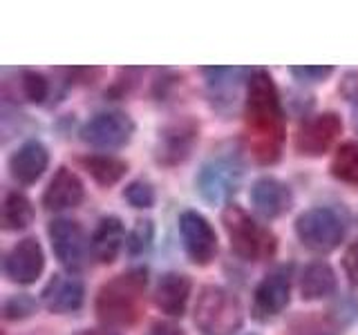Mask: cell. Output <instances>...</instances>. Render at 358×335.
<instances>
[{
    "label": "cell",
    "instance_id": "cell-13",
    "mask_svg": "<svg viewBox=\"0 0 358 335\" xmlns=\"http://www.w3.org/2000/svg\"><path fill=\"white\" fill-rule=\"evenodd\" d=\"M45 271V253L36 237H25L11 246L5 257V275L9 282L29 286Z\"/></svg>",
    "mask_w": 358,
    "mask_h": 335
},
{
    "label": "cell",
    "instance_id": "cell-28",
    "mask_svg": "<svg viewBox=\"0 0 358 335\" xmlns=\"http://www.w3.org/2000/svg\"><path fill=\"white\" fill-rule=\"evenodd\" d=\"M38 308V302L34 299L27 293H20V295H11L5 304H3V315L9 322H18V320H27L31 318L34 313Z\"/></svg>",
    "mask_w": 358,
    "mask_h": 335
},
{
    "label": "cell",
    "instance_id": "cell-29",
    "mask_svg": "<svg viewBox=\"0 0 358 335\" xmlns=\"http://www.w3.org/2000/svg\"><path fill=\"white\" fill-rule=\"evenodd\" d=\"M291 76L300 83H322L334 74L331 65H296L289 67Z\"/></svg>",
    "mask_w": 358,
    "mask_h": 335
},
{
    "label": "cell",
    "instance_id": "cell-21",
    "mask_svg": "<svg viewBox=\"0 0 358 335\" xmlns=\"http://www.w3.org/2000/svg\"><path fill=\"white\" fill-rule=\"evenodd\" d=\"M201 72L206 74L210 96L220 107V103H227V105L235 103L238 85H240V81H246L242 76L249 74L251 70H244V67H204Z\"/></svg>",
    "mask_w": 358,
    "mask_h": 335
},
{
    "label": "cell",
    "instance_id": "cell-30",
    "mask_svg": "<svg viewBox=\"0 0 358 335\" xmlns=\"http://www.w3.org/2000/svg\"><path fill=\"white\" fill-rule=\"evenodd\" d=\"M343 271L347 275V279L358 286V241L350 244V248L345 251L343 255Z\"/></svg>",
    "mask_w": 358,
    "mask_h": 335
},
{
    "label": "cell",
    "instance_id": "cell-27",
    "mask_svg": "<svg viewBox=\"0 0 358 335\" xmlns=\"http://www.w3.org/2000/svg\"><path fill=\"white\" fill-rule=\"evenodd\" d=\"M155 239V223L150 219H139L134 221L132 230L128 232V241H126V248L130 255H143L150 251Z\"/></svg>",
    "mask_w": 358,
    "mask_h": 335
},
{
    "label": "cell",
    "instance_id": "cell-31",
    "mask_svg": "<svg viewBox=\"0 0 358 335\" xmlns=\"http://www.w3.org/2000/svg\"><path fill=\"white\" fill-rule=\"evenodd\" d=\"M145 335H184V331L171 322H155Z\"/></svg>",
    "mask_w": 358,
    "mask_h": 335
},
{
    "label": "cell",
    "instance_id": "cell-24",
    "mask_svg": "<svg viewBox=\"0 0 358 335\" xmlns=\"http://www.w3.org/2000/svg\"><path fill=\"white\" fill-rule=\"evenodd\" d=\"M329 172L336 181L358 188V143L345 141L334 152V159L329 163Z\"/></svg>",
    "mask_w": 358,
    "mask_h": 335
},
{
    "label": "cell",
    "instance_id": "cell-33",
    "mask_svg": "<svg viewBox=\"0 0 358 335\" xmlns=\"http://www.w3.org/2000/svg\"><path fill=\"white\" fill-rule=\"evenodd\" d=\"M354 126H356V130H358V112H356V121H354Z\"/></svg>",
    "mask_w": 358,
    "mask_h": 335
},
{
    "label": "cell",
    "instance_id": "cell-2",
    "mask_svg": "<svg viewBox=\"0 0 358 335\" xmlns=\"http://www.w3.org/2000/svg\"><path fill=\"white\" fill-rule=\"evenodd\" d=\"M148 271L141 266L130 268L99 288L94 299V313L108 329H123L137 324L145 304Z\"/></svg>",
    "mask_w": 358,
    "mask_h": 335
},
{
    "label": "cell",
    "instance_id": "cell-6",
    "mask_svg": "<svg viewBox=\"0 0 358 335\" xmlns=\"http://www.w3.org/2000/svg\"><path fill=\"white\" fill-rule=\"evenodd\" d=\"M242 181V165L231 159V156H217L199 168L195 177V188L201 199L213 206L227 204L229 199L238 193Z\"/></svg>",
    "mask_w": 358,
    "mask_h": 335
},
{
    "label": "cell",
    "instance_id": "cell-17",
    "mask_svg": "<svg viewBox=\"0 0 358 335\" xmlns=\"http://www.w3.org/2000/svg\"><path fill=\"white\" fill-rule=\"evenodd\" d=\"M83 197H85V188L78 174L72 172L70 168L61 165L50 179L48 188H45L43 206L52 212H61V210L76 208L83 201Z\"/></svg>",
    "mask_w": 358,
    "mask_h": 335
},
{
    "label": "cell",
    "instance_id": "cell-16",
    "mask_svg": "<svg viewBox=\"0 0 358 335\" xmlns=\"http://www.w3.org/2000/svg\"><path fill=\"white\" fill-rule=\"evenodd\" d=\"M50 165V150L38 139H29L9 156V172L22 186L36 184Z\"/></svg>",
    "mask_w": 358,
    "mask_h": 335
},
{
    "label": "cell",
    "instance_id": "cell-14",
    "mask_svg": "<svg viewBox=\"0 0 358 335\" xmlns=\"http://www.w3.org/2000/svg\"><path fill=\"white\" fill-rule=\"evenodd\" d=\"M41 302L54 315H70L81 311L85 302V286L74 273H56L41 290Z\"/></svg>",
    "mask_w": 358,
    "mask_h": 335
},
{
    "label": "cell",
    "instance_id": "cell-8",
    "mask_svg": "<svg viewBox=\"0 0 358 335\" xmlns=\"http://www.w3.org/2000/svg\"><path fill=\"white\" fill-rule=\"evenodd\" d=\"M134 134V121L121 110L99 112L81 128V139L96 150H119Z\"/></svg>",
    "mask_w": 358,
    "mask_h": 335
},
{
    "label": "cell",
    "instance_id": "cell-12",
    "mask_svg": "<svg viewBox=\"0 0 358 335\" xmlns=\"http://www.w3.org/2000/svg\"><path fill=\"white\" fill-rule=\"evenodd\" d=\"M291 302V264L278 266L262 277L255 286L251 315L257 322H268L278 318Z\"/></svg>",
    "mask_w": 358,
    "mask_h": 335
},
{
    "label": "cell",
    "instance_id": "cell-32",
    "mask_svg": "<svg viewBox=\"0 0 358 335\" xmlns=\"http://www.w3.org/2000/svg\"><path fill=\"white\" fill-rule=\"evenodd\" d=\"M76 335H119L115 329H108V327H101V329H81Z\"/></svg>",
    "mask_w": 358,
    "mask_h": 335
},
{
    "label": "cell",
    "instance_id": "cell-25",
    "mask_svg": "<svg viewBox=\"0 0 358 335\" xmlns=\"http://www.w3.org/2000/svg\"><path fill=\"white\" fill-rule=\"evenodd\" d=\"M123 199H126L132 208L148 210L157 201L155 186L150 181H145V179H134V181H130L126 188H123Z\"/></svg>",
    "mask_w": 358,
    "mask_h": 335
},
{
    "label": "cell",
    "instance_id": "cell-11",
    "mask_svg": "<svg viewBox=\"0 0 358 335\" xmlns=\"http://www.w3.org/2000/svg\"><path fill=\"white\" fill-rule=\"evenodd\" d=\"M179 237L190 262L197 266H208L217 255V232L210 221L197 210H184L179 215Z\"/></svg>",
    "mask_w": 358,
    "mask_h": 335
},
{
    "label": "cell",
    "instance_id": "cell-10",
    "mask_svg": "<svg viewBox=\"0 0 358 335\" xmlns=\"http://www.w3.org/2000/svg\"><path fill=\"white\" fill-rule=\"evenodd\" d=\"M343 134V119L336 112H320L300 123L296 132V152L302 156H322Z\"/></svg>",
    "mask_w": 358,
    "mask_h": 335
},
{
    "label": "cell",
    "instance_id": "cell-23",
    "mask_svg": "<svg viewBox=\"0 0 358 335\" xmlns=\"http://www.w3.org/2000/svg\"><path fill=\"white\" fill-rule=\"evenodd\" d=\"M34 215H36V212H34V204L27 195L14 190V193H9L5 197V204H3V228L5 230L18 232V230L29 228Z\"/></svg>",
    "mask_w": 358,
    "mask_h": 335
},
{
    "label": "cell",
    "instance_id": "cell-19",
    "mask_svg": "<svg viewBox=\"0 0 358 335\" xmlns=\"http://www.w3.org/2000/svg\"><path fill=\"white\" fill-rule=\"evenodd\" d=\"M128 241L126 237V226L117 215H108L101 217L96 228L92 232V239H90V251L92 257L101 264H112L119 257L123 244Z\"/></svg>",
    "mask_w": 358,
    "mask_h": 335
},
{
    "label": "cell",
    "instance_id": "cell-20",
    "mask_svg": "<svg viewBox=\"0 0 358 335\" xmlns=\"http://www.w3.org/2000/svg\"><path fill=\"white\" fill-rule=\"evenodd\" d=\"M300 297L305 302H318L336 293L338 279L327 262H311L300 273Z\"/></svg>",
    "mask_w": 358,
    "mask_h": 335
},
{
    "label": "cell",
    "instance_id": "cell-15",
    "mask_svg": "<svg viewBox=\"0 0 358 335\" xmlns=\"http://www.w3.org/2000/svg\"><path fill=\"white\" fill-rule=\"evenodd\" d=\"M251 204L260 217L278 219L287 215L291 206H294V193L278 177L264 174L260 179H255L251 186Z\"/></svg>",
    "mask_w": 358,
    "mask_h": 335
},
{
    "label": "cell",
    "instance_id": "cell-26",
    "mask_svg": "<svg viewBox=\"0 0 358 335\" xmlns=\"http://www.w3.org/2000/svg\"><path fill=\"white\" fill-rule=\"evenodd\" d=\"M20 89L29 103H43L50 96V81L36 70L20 72Z\"/></svg>",
    "mask_w": 358,
    "mask_h": 335
},
{
    "label": "cell",
    "instance_id": "cell-7",
    "mask_svg": "<svg viewBox=\"0 0 358 335\" xmlns=\"http://www.w3.org/2000/svg\"><path fill=\"white\" fill-rule=\"evenodd\" d=\"M199 141V123L193 117H177L159 128L155 143V161L164 168H175L193 154Z\"/></svg>",
    "mask_w": 358,
    "mask_h": 335
},
{
    "label": "cell",
    "instance_id": "cell-4",
    "mask_svg": "<svg viewBox=\"0 0 358 335\" xmlns=\"http://www.w3.org/2000/svg\"><path fill=\"white\" fill-rule=\"evenodd\" d=\"M193 322L201 335H233L244 324V308L233 290L208 284L199 290Z\"/></svg>",
    "mask_w": 358,
    "mask_h": 335
},
{
    "label": "cell",
    "instance_id": "cell-3",
    "mask_svg": "<svg viewBox=\"0 0 358 335\" xmlns=\"http://www.w3.org/2000/svg\"><path fill=\"white\" fill-rule=\"evenodd\" d=\"M222 223L229 234L231 251L244 262H266L278 251V237L257 223L242 206L229 204L222 210Z\"/></svg>",
    "mask_w": 358,
    "mask_h": 335
},
{
    "label": "cell",
    "instance_id": "cell-5",
    "mask_svg": "<svg viewBox=\"0 0 358 335\" xmlns=\"http://www.w3.org/2000/svg\"><path fill=\"white\" fill-rule=\"evenodd\" d=\"M294 228H296V237L307 251L327 255L343 244L347 223L338 210H334L329 206H316L300 212Z\"/></svg>",
    "mask_w": 358,
    "mask_h": 335
},
{
    "label": "cell",
    "instance_id": "cell-1",
    "mask_svg": "<svg viewBox=\"0 0 358 335\" xmlns=\"http://www.w3.org/2000/svg\"><path fill=\"white\" fill-rule=\"evenodd\" d=\"M244 139L251 156L260 165H273L282 156L287 139L285 107L273 76L262 67H255L246 76Z\"/></svg>",
    "mask_w": 358,
    "mask_h": 335
},
{
    "label": "cell",
    "instance_id": "cell-9",
    "mask_svg": "<svg viewBox=\"0 0 358 335\" xmlns=\"http://www.w3.org/2000/svg\"><path fill=\"white\" fill-rule=\"evenodd\" d=\"M48 234L52 241V251L56 255V260L61 262V266L67 268L70 273L81 271L85 266L87 253H92L81 223L65 217L52 219L48 226Z\"/></svg>",
    "mask_w": 358,
    "mask_h": 335
},
{
    "label": "cell",
    "instance_id": "cell-18",
    "mask_svg": "<svg viewBox=\"0 0 358 335\" xmlns=\"http://www.w3.org/2000/svg\"><path fill=\"white\" fill-rule=\"evenodd\" d=\"M190 290H193V282L188 275L177 271L164 273L155 286V306L171 318H182L188 306Z\"/></svg>",
    "mask_w": 358,
    "mask_h": 335
},
{
    "label": "cell",
    "instance_id": "cell-22",
    "mask_svg": "<svg viewBox=\"0 0 358 335\" xmlns=\"http://www.w3.org/2000/svg\"><path fill=\"white\" fill-rule=\"evenodd\" d=\"M81 163L87 170V174L103 188L119 184L128 172V163L112 154H90V156H83Z\"/></svg>",
    "mask_w": 358,
    "mask_h": 335
}]
</instances>
